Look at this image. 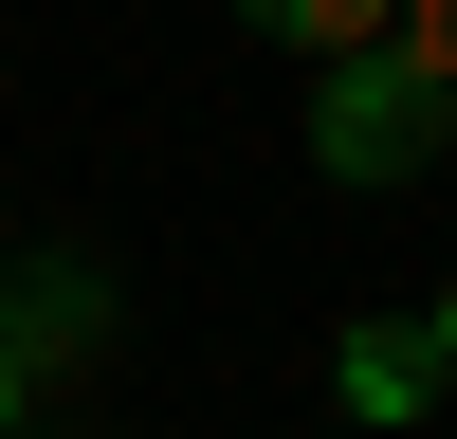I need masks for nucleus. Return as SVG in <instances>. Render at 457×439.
Listing matches in <instances>:
<instances>
[{
	"instance_id": "1",
	"label": "nucleus",
	"mask_w": 457,
	"mask_h": 439,
	"mask_svg": "<svg viewBox=\"0 0 457 439\" xmlns=\"http://www.w3.org/2000/svg\"><path fill=\"white\" fill-rule=\"evenodd\" d=\"M312 165H329V183H421V165H439V92H421L403 55H329V73H312Z\"/></svg>"
},
{
	"instance_id": "2",
	"label": "nucleus",
	"mask_w": 457,
	"mask_h": 439,
	"mask_svg": "<svg viewBox=\"0 0 457 439\" xmlns=\"http://www.w3.org/2000/svg\"><path fill=\"white\" fill-rule=\"evenodd\" d=\"M439 385H457V348H439V311H348V329H329V402H348L366 439H403V421H439Z\"/></svg>"
},
{
	"instance_id": "3",
	"label": "nucleus",
	"mask_w": 457,
	"mask_h": 439,
	"mask_svg": "<svg viewBox=\"0 0 457 439\" xmlns=\"http://www.w3.org/2000/svg\"><path fill=\"white\" fill-rule=\"evenodd\" d=\"M238 19H256V37H293L312 73H329V55H385V0H238Z\"/></svg>"
},
{
	"instance_id": "4",
	"label": "nucleus",
	"mask_w": 457,
	"mask_h": 439,
	"mask_svg": "<svg viewBox=\"0 0 457 439\" xmlns=\"http://www.w3.org/2000/svg\"><path fill=\"white\" fill-rule=\"evenodd\" d=\"M385 55H403V73L457 110V0H385Z\"/></svg>"
},
{
	"instance_id": "5",
	"label": "nucleus",
	"mask_w": 457,
	"mask_h": 439,
	"mask_svg": "<svg viewBox=\"0 0 457 439\" xmlns=\"http://www.w3.org/2000/svg\"><path fill=\"white\" fill-rule=\"evenodd\" d=\"M37 421V366H19V329H0V439H19Z\"/></svg>"
},
{
	"instance_id": "6",
	"label": "nucleus",
	"mask_w": 457,
	"mask_h": 439,
	"mask_svg": "<svg viewBox=\"0 0 457 439\" xmlns=\"http://www.w3.org/2000/svg\"><path fill=\"white\" fill-rule=\"evenodd\" d=\"M439 348H457V293H439Z\"/></svg>"
}]
</instances>
